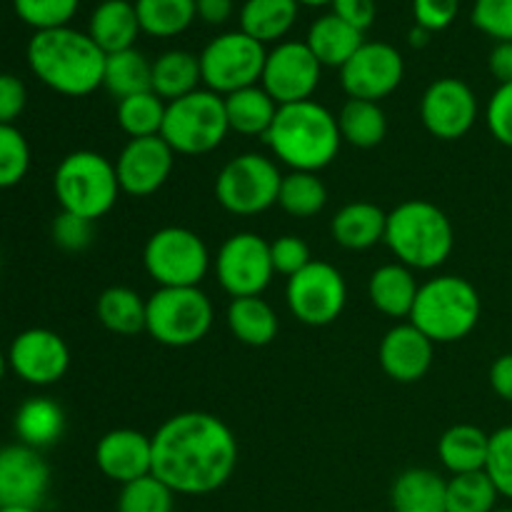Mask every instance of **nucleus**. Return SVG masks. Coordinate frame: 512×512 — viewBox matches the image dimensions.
I'll use <instances>...</instances> for the list:
<instances>
[{"label":"nucleus","instance_id":"f257e3e1","mask_svg":"<svg viewBox=\"0 0 512 512\" xmlns=\"http://www.w3.org/2000/svg\"><path fill=\"white\" fill-rule=\"evenodd\" d=\"M238 468V438L210 413H178L153 435V475L175 495H208Z\"/></svg>","mask_w":512,"mask_h":512},{"label":"nucleus","instance_id":"f03ea898","mask_svg":"<svg viewBox=\"0 0 512 512\" xmlns=\"http://www.w3.org/2000/svg\"><path fill=\"white\" fill-rule=\"evenodd\" d=\"M25 55L35 78L60 95L83 98L103 85L108 55L95 45L88 30L83 33L70 25L40 30L28 40Z\"/></svg>","mask_w":512,"mask_h":512},{"label":"nucleus","instance_id":"7ed1b4c3","mask_svg":"<svg viewBox=\"0 0 512 512\" xmlns=\"http://www.w3.org/2000/svg\"><path fill=\"white\" fill-rule=\"evenodd\" d=\"M265 143L290 170L320 173L338 158L343 145L338 115L330 113L318 100L280 105Z\"/></svg>","mask_w":512,"mask_h":512},{"label":"nucleus","instance_id":"20e7f679","mask_svg":"<svg viewBox=\"0 0 512 512\" xmlns=\"http://www.w3.org/2000/svg\"><path fill=\"white\" fill-rule=\"evenodd\" d=\"M385 245L410 270H435L453 253L455 230L438 205L405 200L388 213Z\"/></svg>","mask_w":512,"mask_h":512},{"label":"nucleus","instance_id":"39448f33","mask_svg":"<svg viewBox=\"0 0 512 512\" xmlns=\"http://www.w3.org/2000/svg\"><path fill=\"white\" fill-rule=\"evenodd\" d=\"M480 310V295L470 280L438 275L420 285L410 323L433 343H458L478 328Z\"/></svg>","mask_w":512,"mask_h":512},{"label":"nucleus","instance_id":"423d86ee","mask_svg":"<svg viewBox=\"0 0 512 512\" xmlns=\"http://www.w3.org/2000/svg\"><path fill=\"white\" fill-rule=\"evenodd\" d=\"M53 190L60 210L98 220L110 213L120 190L115 163L95 150H75L65 155L53 175Z\"/></svg>","mask_w":512,"mask_h":512},{"label":"nucleus","instance_id":"0eeeda50","mask_svg":"<svg viewBox=\"0 0 512 512\" xmlns=\"http://www.w3.org/2000/svg\"><path fill=\"white\" fill-rule=\"evenodd\" d=\"M228 133L225 98L208 88H198L168 103L160 138L178 155H205L218 148Z\"/></svg>","mask_w":512,"mask_h":512},{"label":"nucleus","instance_id":"6e6552de","mask_svg":"<svg viewBox=\"0 0 512 512\" xmlns=\"http://www.w3.org/2000/svg\"><path fill=\"white\" fill-rule=\"evenodd\" d=\"M215 310L200 288H158L148 298L145 333L168 348H190L213 328Z\"/></svg>","mask_w":512,"mask_h":512},{"label":"nucleus","instance_id":"1a4fd4ad","mask_svg":"<svg viewBox=\"0 0 512 512\" xmlns=\"http://www.w3.org/2000/svg\"><path fill=\"white\" fill-rule=\"evenodd\" d=\"M143 265L158 288H198L210 270V250L193 230L168 225L148 238Z\"/></svg>","mask_w":512,"mask_h":512},{"label":"nucleus","instance_id":"9d476101","mask_svg":"<svg viewBox=\"0 0 512 512\" xmlns=\"http://www.w3.org/2000/svg\"><path fill=\"white\" fill-rule=\"evenodd\" d=\"M283 173L268 155L243 153L230 160L215 180V198L228 213L248 218L278 203Z\"/></svg>","mask_w":512,"mask_h":512},{"label":"nucleus","instance_id":"9b49d317","mask_svg":"<svg viewBox=\"0 0 512 512\" xmlns=\"http://www.w3.org/2000/svg\"><path fill=\"white\" fill-rule=\"evenodd\" d=\"M198 58L205 88L225 98L260 83L268 50L243 30H230L210 40Z\"/></svg>","mask_w":512,"mask_h":512},{"label":"nucleus","instance_id":"f8f14e48","mask_svg":"<svg viewBox=\"0 0 512 512\" xmlns=\"http://www.w3.org/2000/svg\"><path fill=\"white\" fill-rule=\"evenodd\" d=\"M288 308L300 323L310 328H323L335 323L348 303V285L335 265L313 260L308 268L288 278L285 288Z\"/></svg>","mask_w":512,"mask_h":512},{"label":"nucleus","instance_id":"ddd939ff","mask_svg":"<svg viewBox=\"0 0 512 512\" xmlns=\"http://www.w3.org/2000/svg\"><path fill=\"white\" fill-rule=\"evenodd\" d=\"M215 273H218V283L223 285L225 293L233 298L263 295L275 275L270 243L258 233L230 235L218 250Z\"/></svg>","mask_w":512,"mask_h":512},{"label":"nucleus","instance_id":"4468645a","mask_svg":"<svg viewBox=\"0 0 512 512\" xmlns=\"http://www.w3.org/2000/svg\"><path fill=\"white\" fill-rule=\"evenodd\" d=\"M320 75H323V65L305 45V40L303 43L283 40L273 50H268L260 85L278 105L303 103V100H313Z\"/></svg>","mask_w":512,"mask_h":512},{"label":"nucleus","instance_id":"2eb2a0df","mask_svg":"<svg viewBox=\"0 0 512 512\" xmlns=\"http://www.w3.org/2000/svg\"><path fill=\"white\" fill-rule=\"evenodd\" d=\"M405 60L395 45L383 40H365L358 53L340 68V83L348 98L380 103L400 88Z\"/></svg>","mask_w":512,"mask_h":512},{"label":"nucleus","instance_id":"dca6fc26","mask_svg":"<svg viewBox=\"0 0 512 512\" xmlns=\"http://www.w3.org/2000/svg\"><path fill=\"white\" fill-rule=\"evenodd\" d=\"M8 368L23 383L48 388L65 378L70 368L68 343L55 330L28 328L13 338L8 348Z\"/></svg>","mask_w":512,"mask_h":512},{"label":"nucleus","instance_id":"f3484780","mask_svg":"<svg viewBox=\"0 0 512 512\" xmlns=\"http://www.w3.org/2000/svg\"><path fill=\"white\" fill-rule=\"evenodd\" d=\"M425 130L440 140H460L478 120V98L460 78H438L425 88L420 100Z\"/></svg>","mask_w":512,"mask_h":512},{"label":"nucleus","instance_id":"a211bd4d","mask_svg":"<svg viewBox=\"0 0 512 512\" xmlns=\"http://www.w3.org/2000/svg\"><path fill=\"white\" fill-rule=\"evenodd\" d=\"M173 165L175 150L160 135L130 138L115 163L120 190L133 198H148L168 183Z\"/></svg>","mask_w":512,"mask_h":512},{"label":"nucleus","instance_id":"6ab92c4d","mask_svg":"<svg viewBox=\"0 0 512 512\" xmlns=\"http://www.w3.org/2000/svg\"><path fill=\"white\" fill-rule=\"evenodd\" d=\"M48 490L50 465L40 450L23 443L0 448V508L20 505L38 510Z\"/></svg>","mask_w":512,"mask_h":512},{"label":"nucleus","instance_id":"aec40b11","mask_svg":"<svg viewBox=\"0 0 512 512\" xmlns=\"http://www.w3.org/2000/svg\"><path fill=\"white\" fill-rule=\"evenodd\" d=\"M95 463L105 478L120 485L153 475V438L130 428L110 430L95 445Z\"/></svg>","mask_w":512,"mask_h":512},{"label":"nucleus","instance_id":"412c9836","mask_svg":"<svg viewBox=\"0 0 512 512\" xmlns=\"http://www.w3.org/2000/svg\"><path fill=\"white\" fill-rule=\"evenodd\" d=\"M435 343L415 328L413 323H400L380 340L378 358L385 375L395 383H418L433 365Z\"/></svg>","mask_w":512,"mask_h":512},{"label":"nucleus","instance_id":"4be33fe9","mask_svg":"<svg viewBox=\"0 0 512 512\" xmlns=\"http://www.w3.org/2000/svg\"><path fill=\"white\" fill-rule=\"evenodd\" d=\"M143 33L130 0H103L93 8L88 20V35L105 55L135 48V40Z\"/></svg>","mask_w":512,"mask_h":512},{"label":"nucleus","instance_id":"5701e85b","mask_svg":"<svg viewBox=\"0 0 512 512\" xmlns=\"http://www.w3.org/2000/svg\"><path fill=\"white\" fill-rule=\"evenodd\" d=\"M418 280L413 270L403 263L380 265L368 283L370 303L375 310H380L388 318H410L413 313L415 298H418Z\"/></svg>","mask_w":512,"mask_h":512},{"label":"nucleus","instance_id":"b1692460","mask_svg":"<svg viewBox=\"0 0 512 512\" xmlns=\"http://www.w3.org/2000/svg\"><path fill=\"white\" fill-rule=\"evenodd\" d=\"M385 223H388V213L378 208L375 203H348L335 213L333 223H330V233L338 245L348 250H368L385 240Z\"/></svg>","mask_w":512,"mask_h":512},{"label":"nucleus","instance_id":"393cba45","mask_svg":"<svg viewBox=\"0 0 512 512\" xmlns=\"http://www.w3.org/2000/svg\"><path fill=\"white\" fill-rule=\"evenodd\" d=\"M363 43V33L340 20L335 13L320 15L318 20H313L308 35H305V45L313 50L323 68H343Z\"/></svg>","mask_w":512,"mask_h":512},{"label":"nucleus","instance_id":"a878e982","mask_svg":"<svg viewBox=\"0 0 512 512\" xmlns=\"http://www.w3.org/2000/svg\"><path fill=\"white\" fill-rule=\"evenodd\" d=\"M298 0H245L240 5V30L258 43H283L298 23Z\"/></svg>","mask_w":512,"mask_h":512},{"label":"nucleus","instance_id":"bb28decb","mask_svg":"<svg viewBox=\"0 0 512 512\" xmlns=\"http://www.w3.org/2000/svg\"><path fill=\"white\" fill-rule=\"evenodd\" d=\"M448 480L435 470L410 468L395 478L390 490L393 512H448L445 508Z\"/></svg>","mask_w":512,"mask_h":512},{"label":"nucleus","instance_id":"cd10ccee","mask_svg":"<svg viewBox=\"0 0 512 512\" xmlns=\"http://www.w3.org/2000/svg\"><path fill=\"white\" fill-rule=\"evenodd\" d=\"M490 450V435L478 425H453L438 440V458L453 475L485 470Z\"/></svg>","mask_w":512,"mask_h":512},{"label":"nucleus","instance_id":"c85d7f7f","mask_svg":"<svg viewBox=\"0 0 512 512\" xmlns=\"http://www.w3.org/2000/svg\"><path fill=\"white\" fill-rule=\"evenodd\" d=\"M15 435L23 445L35 450L50 448L65 433V413L55 400L30 398L18 408L13 420Z\"/></svg>","mask_w":512,"mask_h":512},{"label":"nucleus","instance_id":"c756f323","mask_svg":"<svg viewBox=\"0 0 512 512\" xmlns=\"http://www.w3.org/2000/svg\"><path fill=\"white\" fill-rule=\"evenodd\" d=\"M280 105L268 95L263 85H250L238 93L225 95V113H228L230 130L248 138H263L273 125Z\"/></svg>","mask_w":512,"mask_h":512},{"label":"nucleus","instance_id":"7c9ffc66","mask_svg":"<svg viewBox=\"0 0 512 512\" xmlns=\"http://www.w3.org/2000/svg\"><path fill=\"white\" fill-rule=\"evenodd\" d=\"M200 83V58L188 50H165L153 60V93L165 103L195 93Z\"/></svg>","mask_w":512,"mask_h":512},{"label":"nucleus","instance_id":"2f4dec72","mask_svg":"<svg viewBox=\"0 0 512 512\" xmlns=\"http://www.w3.org/2000/svg\"><path fill=\"white\" fill-rule=\"evenodd\" d=\"M228 328L240 343L250 345V348H263L270 345L278 335V315L265 303L260 295L253 298H233L228 305Z\"/></svg>","mask_w":512,"mask_h":512},{"label":"nucleus","instance_id":"473e14b6","mask_svg":"<svg viewBox=\"0 0 512 512\" xmlns=\"http://www.w3.org/2000/svg\"><path fill=\"white\" fill-rule=\"evenodd\" d=\"M100 325L115 335H138L145 330V318H148V300L140 298L133 288L125 285H113L103 290L95 305Z\"/></svg>","mask_w":512,"mask_h":512},{"label":"nucleus","instance_id":"72a5a7b5","mask_svg":"<svg viewBox=\"0 0 512 512\" xmlns=\"http://www.w3.org/2000/svg\"><path fill=\"white\" fill-rule=\"evenodd\" d=\"M103 88L118 100L138 93H148V90H153V63L135 48L108 55Z\"/></svg>","mask_w":512,"mask_h":512},{"label":"nucleus","instance_id":"f704fd0d","mask_svg":"<svg viewBox=\"0 0 512 512\" xmlns=\"http://www.w3.org/2000/svg\"><path fill=\"white\" fill-rule=\"evenodd\" d=\"M338 128L343 143L353 148H375L385 140L388 133V118L380 103L373 100H355L350 98L338 115Z\"/></svg>","mask_w":512,"mask_h":512},{"label":"nucleus","instance_id":"c9c22d12","mask_svg":"<svg viewBox=\"0 0 512 512\" xmlns=\"http://www.w3.org/2000/svg\"><path fill=\"white\" fill-rule=\"evenodd\" d=\"M135 13L150 38H175L198 18L195 0H135Z\"/></svg>","mask_w":512,"mask_h":512},{"label":"nucleus","instance_id":"e433bc0d","mask_svg":"<svg viewBox=\"0 0 512 512\" xmlns=\"http://www.w3.org/2000/svg\"><path fill=\"white\" fill-rule=\"evenodd\" d=\"M328 203V188L318 173H303V170H290L283 175L278 193V205L293 218H313Z\"/></svg>","mask_w":512,"mask_h":512},{"label":"nucleus","instance_id":"4c0bfd02","mask_svg":"<svg viewBox=\"0 0 512 512\" xmlns=\"http://www.w3.org/2000/svg\"><path fill=\"white\" fill-rule=\"evenodd\" d=\"M165 110H168V103L158 98L153 90L130 95V98L118 100V125L130 138H153L163 130Z\"/></svg>","mask_w":512,"mask_h":512},{"label":"nucleus","instance_id":"58836bf2","mask_svg":"<svg viewBox=\"0 0 512 512\" xmlns=\"http://www.w3.org/2000/svg\"><path fill=\"white\" fill-rule=\"evenodd\" d=\"M498 488L485 470L453 475L448 480L445 508L448 512H493L498 510Z\"/></svg>","mask_w":512,"mask_h":512},{"label":"nucleus","instance_id":"ea45409f","mask_svg":"<svg viewBox=\"0 0 512 512\" xmlns=\"http://www.w3.org/2000/svg\"><path fill=\"white\" fill-rule=\"evenodd\" d=\"M118 512H173L175 510V493L158 480L155 475L133 480L123 485L118 495Z\"/></svg>","mask_w":512,"mask_h":512},{"label":"nucleus","instance_id":"a19ab883","mask_svg":"<svg viewBox=\"0 0 512 512\" xmlns=\"http://www.w3.org/2000/svg\"><path fill=\"white\" fill-rule=\"evenodd\" d=\"M15 15L25 25L40 30H55L70 25L80 8V0H13Z\"/></svg>","mask_w":512,"mask_h":512},{"label":"nucleus","instance_id":"79ce46f5","mask_svg":"<svg viewBox=\"0 0 512 512\" xmlns=\"http://www.w3.org/2000/svg\"><path fill=\"white\" fill-rule=\"evenodd\" d=\"M30 170V145L15 125L0 123V190L23 183Z\"/></svg>","mask_w":512,"mask_h":512},{"label":"nucleus","instance_id":"37998d69","mask_svg":"<svg viewBox=\"0 0 512 512\" xmlns=\"http://www.w3.org/2000/svg\"><path fill=\"white\" fill-rule=\"evenodd\" d=\"M485 473L498 488L500 498L512 500V425H505L490 435Z\"/></svg>","mask_w":512,"mask_h":512},{"label":"nucleus","instance_id":"c03bdc74","mask_svg":"<svg viewBox=\"0 0 512 512\" xmlns=\"http://www.w3.org/2000/svg\"><path fill=\"white\" fill-rule=\"evenodd\" d=\"M470 20L495 43H512V0H475Z\"/></svg>","mask_w":512,"mask_h":512},{"label":"nucleus","instance_id":"a18cd8bd","mask_svg":"<svg viewBox=\"0 0 512 512\" xmlns=\"http://www.w3.org/2000/svg\"><path fill=\"white\" fill-rule=\"evenodd\" d=\"M50 235H53V243L65 253H83L93 245L95 223L60 210V215H55L53 225H50Z\"/></svg>","mask_w":512,"mask_h":512},{"label":"nucleus","instance_id":"49530a36","mask_svg":"<svg viewBox=\"0 0 512 512\" xmlns=\"http://www.w3.org/2000/svg\"><path fill=\"white\" fill-rule=\"evenodd\" d=\"M270 258H273L275 273L288 275V278H293L295 273L313 263L308 243L298 235H283L275 243H270Z\"/></svg>","mask_w":512,"mask_h":512},{"label":"nucleus","instance_id":"de8ad7c7","mask_svg":"<svg viewBox=\"0 0 512 512\" xmlns=\"http://www.w3.org/2000/svg\"><path fill=\"white\" fill-rule=\"evenodd\" d=\"M485 120L493 138L505 148H512V83L498 85V90L490 95Z\"/></svg>","mask_w":512,"mask_h":512},{"label":"nucleus","instance_id":"09e8293b","mask_svg":"<svg viewBox=\"0 0 512 512\" xmlns=\"http://www.w3.org/2000/svg\"><path fill=\"white\" fill-rule=\"evenodd\" d=\"M458 10L460 0H413L415 25L430 30V33L450 28L453 20L458 18Z\"/></svg>","mask_w":512,"mask_h":512},{"label":"nucleus","instance_id":"8fccbe9b","mask_svg":"<svg viewBox=\"0 0 512 512\" xmlns=\"http://www.w3.org/2000/svg\"><path fill=\"white\" fill-rule=\"evenodd\" d=\"M28 105L25 83L13 73H0V123L15 125Z\"/></svg>","mask_w":512,"mask_h":512},{"label":"nucleus","instance_id":"3c124183","mask_svg":"<svg viewBox=\"0 0 512 512\" xmlns=\"http://www.w3.org/2000/svg\"><path fill=\"white\" fill-rule=\"evenodd\" d=\"M333 13L355 30L365 33L378 18V5L375 0H333Z\"/></svg>","mask_w":512,"mask_h":512},{"label":"nucleus","instance_id":"603ef678","mask_svg":"<svg viewBox=\"0 0 512 512\" xmlns=\"http://www.w3.org/2000/svg\"><path fill=\"white\" fill-rule=\"evenodd\" d=\"M490 388L495 390L498 398L505 403H512V353L500 355L493 365H490Z\"/></svg>","mask_w":512,"mask_h":512},{"label":"nucleus","instance_id":"864d4df0","mask_svg":"<svg viewBox=\"0 0 512 512\" xmlns=\"http://www.w3.org/2000/svg\"><path fill=\"white\" fill-rule=\"evenodd\" d=\"M488 68L500 85L512 83V43H495L488 55Z\"/></svg>","mask_w":512,"mask_h":512},{"label":"nucleus","instance_id":"5fc2aeb1","mask_svg":"<svg viewBox=\"0 0 512 512\" xmlns=\"http://www.w3.org/2000/svg\"><path fill=\"white\" fill-rule=\"evenodd\" d=\"M198 18L208 25H223L233 15V0H195Z\"/></svg>","mask_w":512,"mask_h":512},{"label":"nucleus","instance_id":"6e6d98bb","mask_svg":"<svg viewBox=\"0 0 512 512\" xmlns=\"http://www.w3.org/2000/svg\"><path fill=\"white\" fill-rule=\"evenodd\" d=\"M430 35H433L430 30L415 25V28L408 33V40H410V45H413V48H425V45L430 43Z\"/></svg>","mask_w":512,"mask_h":512},{"label":"nucleus","instance_id":"4d7b16f0","mask_svg":"<svg viewBox=\"0 0 512 512\" xmlns=\"http://www.w3.org/2000/svg\"><path fill=\"white\" fill-rule=\"evenodd\" d=\"M300 5H308V8H320V5H333V0H298Z\"/></svg>","mask_w":512,"mask_h":512},{"label":"nucleus","instance_id":"13d9d810","mask_svg":"<svg viewBox=\"0 0 512 512\" xmlns=\"http://www.w3.org/2000/svg\"><path fill=\"white\" fill-rule=\"evenodd\" d=\"M5 370H8V355H5L3 348H0V383H3L5 378Z\"/></svg>","mask_w":512,"mask_h":512},{"label":"nucleus","instance_id":"bf43d9fd","mask_svg":"<svg viewBox=\"0 0 512 512\" xmlns=\"http://www.w3.org/2000/svg\"><path fill=\"white\" fill-rule=\"evenodd\" d=\"M0 512H38L35 508H20V505H8V508H0Z\"/></svg>","mask_w":512,"mask_h":512},{"label":"nucleus","instance_id":"052dcab7","mask_svg":"<svg viewBox=\"0 0 512 512\" xmlns=\"http://www.w3.org/2000/svg\"><path fill=\"white\" fill-rule=\"evenodd\" d=\"M493 512H512V508H498V510H493Z\"/></svg>","mask_w":512,"mask_h":512}]
</instances>
